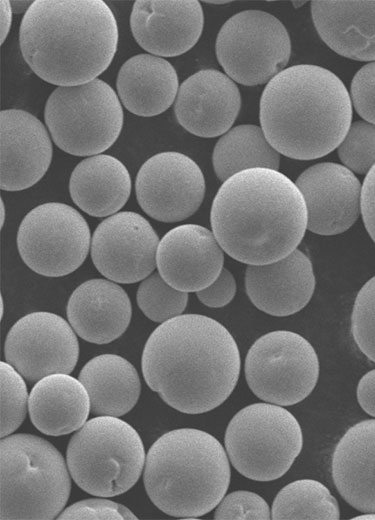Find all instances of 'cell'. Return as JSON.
Returning a JSON list of instances; mask_svg holds the SVG:
<instances>
[{
	"label": "cell",
	"mask_w": 375,
	"mask_h": 520,
	"mask_svg": "<svg viewBox=\"0 0 375 520\" xmlns=\"http://www.w3.org/2000/svg\"><path fill=\"white\" fill-rule=\"evenodd\" d=\"M141 366L147 385L165 403L182 413L201 414L231 395L241 361L236 341L221 323L183 314L151 333Z\"/></svg>",
	"instance_id": "obj_1"
},
{
	"label": "cell",
	"mask_w": 375,
	"mask_h": 520,
	"mask_svg": "<svg viewBox=\"0 0 375 520\" xmlns=\"http://www.w3.org/2000/svg\"><path fill=\"white\" fill-rule=\"evenodd\" d=\"M212 232L222 249L249 265L282 259L307 229L304 198L278 170L253 168L223 182L211 207Z\"/></svg>",
	"instance_id": "obj_2"
},
{
	"label": "cell",
	"mask_w": 375,
	"mask_h": 520,
	"mask_svg": "<svg viewBox=\"0 0 375 520\" xmlns=\"http://www.w3.org/2000/svg\"><path fill=\"white\" fill-rule=\"evenodd\" d=\"M19 42L38 77L75 86L108 68L117 49L118 26L101 0H36L21 21Z\"/></svg>",
	"instance_id": "obj_3"
},
{
	"label": "cell",
	"mask_w": 375,
	"mask_h": 520,
	"mask_svg": "<svg viewBox=\"0 0 375 520\" xmlns=\"http://www.w3.org/2000/svg\"><path fill=\"white\" fill-rule=\"evenodd\" d=\"M352 119L343 82L316 65L282 70L266 85L260 101L261 128L269 143L289 158L310 160L336 149Z\"/></svg>",
	"instance_id": "obj_4"
},
{
	"label": "cell",
	"mask_w": 375,
	"mask_h": 520,
	"mask_svg": "<svg viewBox=\"0 0 375 520\" xmlns=\"http://www.w3.org/2000/svg\"><path fill=\"white\" fill-rule=\"evenodd\" d=\"M227 452L211 434L180 428L158 438L147 452L144 485L164 513L195 518L213 510L229 487Z\"/></svg>",
	"instance_id": "obj_5"
},
{
	"label": "cell",
	"mask_w": 375,
	"mask_h": 520,
	"mask_svg": "<svg viewBox=\"0 0 375 520\" xmlns=\"http://www.w3.org/2000/svg\"><path fill=\"white\" fill-rule=\"evenodd\" d=\"M0 519L50 520L65 507L71 490L68 466L48 441L15 434L0 443Z\"/></svg>",
	"instance_id": "obj_6"
},
{
	"label": "cell",
	"mask_w": 375,
	"mask_h": 520,
	"mask_svg": "<svg viewBox=\"0 0 375 520\" xmlns=\"http://www.w3.org/2000/svg\"><path fill=\"white\" fill-rule=\"evenodd\" d=\"M67 466L85 492L113 497L128 491L139 479L145 450L137 431L113 416H97L72 436Z\"/></svg>",
	"instance_id": "obj_7"
},
{
	"label": "cell",
	"mask_w": 375,
	"mask_h": 520,
	"mask_svg": "<svg viewBox=\"0 0 375 520\" xmlns=\"http://www.w3.org/2000/svg\"><path fill=\"white\" fill-rule=\"evenodd\" d=\"M224 441L240 474L267 482L289 470L301 452L303 436L298 420L282 406L253 403L233 416Z\"/></svg>",
	"instance_id": "obj_8"
},
{
	"label": "cell",
	"mask_w": 375,
	"mask_h": 520,
	"mask_svg": "<svg viewBox=\"0 0 375 520\" xmlns=\"http://www.w3.org/2000/svg\"><path fill=\"white\" fill-rule=\"evenodd\" d=\"M44 118L55 144L75 156H94L107 150L123 126L117 94L97 78L56 88L47 99Z\"/></svg>",
	"instance_id": "obj_9"
},
{
	"label": "cell",
	"mask_w": 375,
	"mask_h": 520,
	"mask_svg": "<svg viewBox=\"0 0 375 520\" xmlns=\"http://www.w3.org/2000/svg\"><path fill=\"white\" fill-rule=\"evenodd\" d=\"M244 369L247 384L258 398L289 406L304 400L315 388L319 360L304 337L292 331L277 330L253 343Z\"/></svg>",
	"instance_id": "obj_10"
},
{
	"label": "cell",
	"mask_w": 375,
	"mask_h": 520,
	"mask_svg": "<svg viewBox=\"0 0 375 520\" xmlns=\"http://www.w3.org/2000/svg\"><path fill=\"white\" fill-rule=\"evenodd\" d=\"M216 56L227 75L243 85L270 81L288 63L291 41L273 15L246 10L229 18L216 39Z\"/></svg>",
	"instance_id": "obj_11"
},
{
	"label": "cell",
	"mask_w": 375,
	"mask_h": 520,
	"mask_svg": "<svg viewBox=\"0 0 375 520\" xmlns=\"http://www.w3.org/2000/svg\"><path fill=\"white\" fill-rule=\"evenodd\" d=\"M91 245L90 229L73 207L58 202L41 204L20 223L17 246L24 263L47 277H61L84 262Z\"/></svg>",
	"instance_id": "obj_12"
},
{
	"label": "cell",
	"mask_w": 375,
	"mask_h": 520,
	"mask_svg": "<svg viewBox=\"0 0 375 520\" xmlns=\"http://www.w3.org/2000/svg\"><path fill=\"white\" fill-rule=\"evenodd\" d=\"M4 353L22 377L37 382L51 374H69L76 366L79 344L75 331L62 317L33 312L11 327Z\"/></svg>",
	"instance_id": "obj_13"
},
{
	"label": "cell",
	"mask_w": 375,
	"mask_h": 520,
	"mask_svg": "<svg viewBox=\"0 0 375 520\" xmlns=\"http://www.w3.org/2000/svg\"><path fill=\"white\" fill-rule=\"evenodd\" d=\"M135 191L147 215L161 222H178L200 207L205 180L199 166L187 155L161 152L140 167Z\"/></svg>",
	"instance_id": "obj_14"
},
{
	"label": "cell",
	"mask_w": 375,
	"mask_h": 520,
	"mask_svg": "<svg viewBox=\"0 0 375 520\" xmlns=\"http://www.w3.org/2000/svg\"><path fill=\"white\" fill-rule=\"evenodd\" d=\"M159 239L140 214L124 211L111 215L95 229L91 257L97 270L118 283H135L156 267Z\"/></svg>",
	"instance_id": "obj_15"
},
{
	"label": "cell",
	"mask_w": 375,
	"mask_h": 520,
	"mask_svg": "<svg viewBox=\"0 0 375 520\" xmlns=\"http://www.w3.org/2000/svg\"><path fill=\"white\" fill-rule=\"evenodd\" d=\"M295 184L306 204L307 229L313 233L340 234L361 213V184L344 165L318 163L303 171Z\"/></svg>",
	"instance_id": "obj_16"
},
{
	"label": "cell",
	"mask_w": 375,
	"mask_h": 520,
	"mask_svg": "<svg viewBox=\"0 0 375 520\" xmlns=\"http://www.w3.org/2000/svg\"><path fill=\"white\" fill-rule=\"evenodd\" d=\"M223 251L213 232L200 225L184 224L168 231L159 241L156 266L175 289L198 292L221 273Z\"/></svg>",
	"instance_id": "obj_17"
},
{
	"label": "cell",
	"mask_w": 375,
	"mask_h": 520,
	"mask_svg": "<svg viewBox=\"0 0 375 520\" xmlns=\"http://www.w3.org/2000/svg\"><path fill=\"white\" fill-rule=\"evenodd\" d=\"M241 106L237 85L215 69L200 70L178 89L174 112L179 124L200 137H216L227 132Z\"/></svg>",
	"instance_id": "obj_18"
},
{
	"label": "cell",
	"mask_w": 375,
	"mask_h": 520,
	"mask_svg": "<svg viewBox=\"0 0 375 520\" xmlns=\"http://www.w3.org/2000/svg\"><path fill=\"white\" fill-rule=\"evenodd\" d=\"M203 10L195 0H138L130 15L136 42L151 54L174 57L190 50L201 36Z\"/></svg>",
	"instance_id": "obj_19"
},
{
	"label": "cell",
	"mask_w": 375,
	"mask_h": 520,
	"mask_svg": "<svg viewBox=\"0 0 375 520\" xmlns=\"http://www.w3.org/2000/svg\"><path fill=\"white\" fill-rule=\"evenodd\" d=\"M0 119L1 189H27L49 168L52 159L49 134L39 119L24 110H2Z\"/></svg>",
	"instance_id": "obj_20"
},
{
	"label": "cell",
	"mask_w": 375,
	"mask_h": 520,
	"mask_svg": "<svg viewBox=\"0 0 375 520\" xmlns=\"http://www.w3.org/2000/svg\"><path fill=\"white\" fill-rule=\"evenodd\" d=\"M246 292L261 311L278 317L303 309L315 289L309 258L299 249L277 261L249 265L245 273Z\"/></svg>",
	"instance_id": "obj_21"
},
{
	"label": "cell",
	"mask_w": 375,
	"mask_h": 520,
	"mask_svg": "<svg viewBox=\"0 0 375 520\" xmlns=\"http://www.w3.org/2000/svg\"><path fill=\"white\" fill-rule=\"evenodd\" d=\"M131 302L125 290L105 279L79 285L67 304L69 324L79 337L105 344L120 337L131 320Z\"/></svg>",
	"instance_id": "obj_22"
},
{
	"label": "cell",
	"mask_w": 375,
	"mask_h": 520,
	"mask_svg": "<svg viewBox=\"0 0 375 520\" xmlns=\"http://www.w3.org/2000/svg\"><path fill=\"white\" fill-rule=\"evenodd\" d=\"M332 478L342 498L363 513H375V419L350 427L332 456Z\"/></svg>",
	"instance_id": "obj_23"
},
{
	"label": "cell",
	"mask_w": 375,
	"mask_h": 520,
	"mask_svg": "<svg viewBox=\"0 0 375 520\" xmlns=\"http://www.w3.org/2000/svg\"><path fill=\"white\" fill-rule=\"evenodd\" d=\"M311 14L333 51L354 60H375V1H312Z\"/></svg>",
	"instance_id": "obj_24"
},
{
	"label": "cell",
	"mask_w": 375,
	"mask_h": 520,
	"mask_svg": "<svg viewBox=\"0 0 375 520\" xmlns=\"http://www.w3.org/2000/svg\"><path fill=\"white\" fill-rule=\"evenodd\" d=\"M28 410L43 434L61 436L79 430L89 416V394L79 379L65 373L48 375L32 388Z\"/></svg>",
	"instance_id": "obj_25"
},
{
	"label": "cell",
	"mask_w": 375,
	"mask_h": 520,
	"mask_svg": "<svg viewBox=\"0 0 375 520\" xmlns=\"http://www.w3.org/2000/svg\"><path fill=\"white\" fill-rule=\"evenodd\" d=\"M116 87L125 108L142 117L168 109L179 89L175 68L151 54H138L125 61L118 72Z\"/></svg>",
	"instance_id": "obj_26"
},
{
	"label": "cell",
	"mask_w": 375,
	"mask_h": 520,
	"mask_svg": "<svg viewBox=\"0 0 375 520\" xmlns=\"http://www.w3.org/2000/svg\"><path fill=\"white\" fill-rule=\"evenodd\" d=\"M73 202L94 217L115 214L127 202L131 178L125 165L117 158L98 154L76 165L69 181Z\"/></svg>",
	"instance_id": "obj_27"
},
{
	"label": "cell",
	"mask_w": 375,
	"mask_h": 520,
	"mask_svg": "<svg viewBox=\"0 0 375 520\" xmlns=\"http://www.w3.org/2000/svg\"><path fill=\"white\" fill-rule=\"evenodd\" d=\"M79 380L89 394L90 410L97 416H122L135 406L140 395L136 369L115 354L92 358L82 368Z\"/></svg>",
	"instance_id": "obj_28"
},
{
	"label": "cell",
	"mask_w": 375,
	"mask_h": 520,
	"mask_svg": "<svg viewBox=\"0 0 375 520\" xmlns=\"http://www.w3.org/2000/svg\"><path fill=\"white\" fill-rule=\"evenodd\" d=\"M212 162L216 176L224 182L248 169L278 170L280 157L265 137L262 128L255 125H239L217 141Z\"/></svg>",
	"instance_id": "obj_29"
},
{
	"label": "cell",
	"mask_w": 375,
	"mask_h": 520,
	"mask_svg": "<svg viewBox=\"0 0 375 520\" xmlns=\"http://www.w3.org/2000/svg\"><path fill=\"white\" fill-rule=\"evenodd\" d=\"M340 517L335 497L321 482L300 479L283 487L276 495L271 518L282 519H327Z\"/></svg>",
	"instance_id": "obj_30"
},
{
	"label": "cell",
	"mask_w": 375,
	"mask_h": 520,
	"mask_svg": "<svg viewBox=\"0 0 375 520\" xmlns=\"http://www.w3.org/2000/svg\"><path fill=\"white\" fill-rule=\"evenodd\" d=\"M188 294L169 285L158 273L143 279L137 290V303L147 318L164 323L186 308Z\"/></svg>",
	"instance_id": "obj_31"
},
{
	"label": "cell",
	"mask_w": 375,
	"mask_h": 520,
	"mask_svg": "<svg viewBox=\"0 0 375 520\" xmlns=\"http://www.w3.org/2000/svg\"><path fill=\"white\" fill-rule=\"evenodd\" d=\"M1 438L9 436L23 422L28 405L26 384L22 375L8 362L0 363Z\"/></svg>",
	"instance_id": "obj_32"
},
{
	"label": "cell",
	"mask_w": 375,
	"mask_h": 520,
	"mask_svg": "<svg viewBox=\"0 0 375 520\" xmlns=\"http://www.w3.org/2000/svg\"><path fill=\"white\" fill-rule=\"evenodd\" d=\"M345 167L359 174L368 173L375 165V124L356 121L338 146Z\"/></svg>",
	"instance_id": "obj_33"
},
{
	"label": "cell",
	"mask_w": 375,
	"mask_h": 520,
	"mask_svg": "<svg viewBox=\"0 0 375 520\" xmlns=\"http://www.w3.org/2000/svg\"><path fill=\"white\" fill-rule=\"evenodd\" d=\"M351 332L362 353L375 363V276L363 285L356 296Z\"/></svg>",
	"instance_id": "obj_34"
},
{
	"label": "cell",
	"mask_w": 375,
	"mask_h": 520,
	"mask_svg": "<svg viewBox=\"0 0 375 520\" xmlns=\"http://www.w3.org/2000/svg\"><path fill=\"white\" fill-rule=\"evenodd\" d=\"M215 519H263L271 518L267 502L258 494L250 491H234L217 505Z\"/></svg>",
	"instance_id": "obj_35"
},
{
	"label": "cell",
	"mask_w": 375,
	"mask_h": 520,
	"mask_svg": "<svg viewBox=\"0 0 375 520\" xmlns=\"http://www.w3.org/2000/svg\"><path fill=\"white\" fill-rule=\"evenodd\" d=\"M57 519H137L127 507L107 499H87L74 503Z\"/></svg>",
	"instance_id": "obj_36"
},
{
	"label": "cell",
	"mask_w": 375,
	"mask_h": 520,
	"mask_svg": "<svg viewBox=\"0 0 375 520\" xmlns=\"http://www.w3.org/2000/svg\"><path fill=\"white\" fill-rule=\"evenodd\" d=\"M351 102L357 113L375 124V62L363 66L351 83Z\"/></svg>",
	"instance_id": "obj_37"
},
{
	"label": "cell",
	"mask_w": 375,
	"mask_h": 520,
	"mask_svg": "<svg viewBox=\"0 0 375 520\" xmlns=\"http://www.w3.org/2000/svg\"><path fill=\"white\" fill-rule=\"evenodd\" d=\"M236 293V282L232 273L223 268L219 276L206 288L196 292L206 306L220 308L230 303Z\"/></svg>",
	"instance_id": "obj_38"
},
{
	"label": "cell",
	"mask_w": 375,
	"mask_h": 520,
	"mask_svg": "<svg viewBox=\"0 0 375 520\" xmlns=\"http://www.w3.org/2000/svg\"><path fill=\"white\" fill-rule=\"evenodd\" d=\"M361 214L366 230L375 242V165L367 173L362 185Z\"/></svg>",
	"instance_id": "obj_39"
},
{
	"label": "cell",
	"mask_w": 375,
	"mask_h": 520,
	"mask_svg": "<svg viewBox=\"0 0 375 520\" xmlns=\"http://www.w3.org/2000/svg\"><path fill=\"white\" fill-rule=\"evenodd\" d=\"M357 399L361 408L375 417V369L367 372L357 386Z\"/></svg>",
	"instance_id": "obj_40"
},
{
	"label": "cell",
	"mask_w": 375,
	"mask_h": 520,
	"mask_svg": "<svg viewBox=\"0 0 375 520\" xmlns=\"http://www.w3.org/2000/svg\"><path fill=\"white\" fill-rule=\"evenodd\" d=\"M12 9L10 1L1 0L0 1V26H1V43L6 39L12 21Z\"/></svg>",
	"instance_id": "obj_41"
},
{
	"label": "cell",
	"mask_w": 375,
	"mask_h": 520,
	"mask_svg": "<svg viewBox=\"0 0 375 520\" xmlns=\"http://www.w3.org/2000/svg\"><path fill=\"white\" fill-rule=\"evenodd\" d=\"M34 1H10L13 13H26Z\"/></svg>",
	"instance_id": "obj_42"
},
{
	"label": "cell",
	"mask_w": 375,
	"mask_h": 520,
	"mask_svg": "<svg viewBox=\"0 0 375 520\" xmlns=\"http://www.w3.org/2000/svg\"><path fill=\"white\" fill-rule=\"evenodd\" d=\"M354 519H375V513H364L363 515L357 516Z\"/></svg>",
	"instance_id": "obj_43"
},
{
	"label": "cell",
	"mask_w": 375,
	"mask_h": 520,
	"mask_svg": "<svg viewBox=\"0 0 375 520\" xmlns=\"http://www.w3.org/2000/svg\"><path fill=\"white\" fill-rule=\"evenodd\" d=\"M5 206L3 200H1V227H3L4 221H5Z\"/></svg>",
	"instance_id": "obj_44"
},
{
	"label": "cell",
	"mask_w": 375,
	"mask_h": 520,
	"mask_svg": "<svg viewBox=\"0 0 375 520\" xmlns=\"http://www.w3.org/2000/svg\"><path fill=\"white\" fill-rule=\"evenodd\" d=\"M208 3H213V4H225V3H228L229 1H206Z\"/></svg>",
	"instance_id": "obj_45"
}]
</instances>
